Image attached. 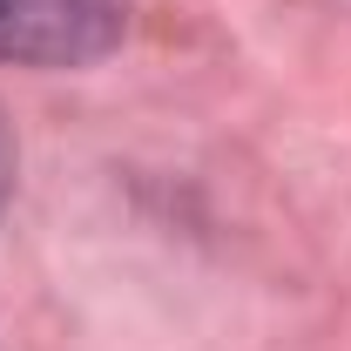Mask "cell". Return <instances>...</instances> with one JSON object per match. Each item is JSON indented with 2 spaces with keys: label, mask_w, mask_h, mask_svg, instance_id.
Segmentation results:
<instances>
[{
  "label": "cell",
  "mask_w": 351,
  "mask_h": 351,
  "mask_svg": "<svg viewBox=\"0 0 351 351\" xmlns=\"http://www.w3.org/2000/svg\"><path fill=\"white\" fill-rule=\"evenodd\" d=\"M135 0H0V61L88 68L129 34Z\"/></svg>",
  "instance_id": "cell-1"
},
{
  "label": "cell",
  "mask_w": 351,
  "mask_h": 351,
  "mask_svg": "<svg viewBox=\"0 0 351 351\" xmlns=\"http://www.w3.org/2000/svg\"><path fill=\"white\" fill-rule=\"evenodd\" d=\"M7 196H14V135L0 122V210H7Z\"/></svg>",
  "instance_id": "cell-2"
}]
</instances>
